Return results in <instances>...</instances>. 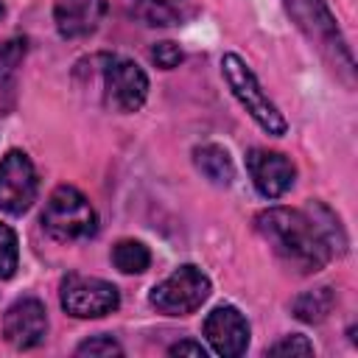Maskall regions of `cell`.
Instances as JSON below:
<instances>
[{
    "label": "cell",
    "mask_w": 358,
    "mask_h": 358,
    "mask_svg": "<svg viewBox=\"0 0 358 358\" xmlns=\"http://www.w3.org/2000/svg\"><path fill=\"white\" fill-rule=\"evenodd\" d=\"M255 227L271 252L299 274L322 271L347 246L338 218L319 201H310L305 210L268 207L257 213Z\"/></svg>",
    "instance_id": "1"
},
{
    "label": "cell",
    "mask_w": 358,
    "mask_h": 358,
    "mask_svg": "<svg viewBox=\"0 0 358 358\" xmlns=\"http://www.w3.org/2000/svg\"><path fill=\"white\" fill-rule=\"evenodd\" d=\"M221 76H224L229 92L235 95V101L249 112V117L266 134L282 137L288 131V120L282 117V112L277 109V103L263 92L257 76L252 73V67L238 53H224L221 56Z\"/></svg>",
    "instance_id": "2"
},
{
    "label": "cell",
    "mask_w": 358,
    "mask_h": 358,
    "mask_svg": "<svg viewBox=\"0 0 358 358\" xmlns=\"http://www.w3.org/2000/svg\"><path fill=\"white\" fill-rule=\"evenodd\" d=\"M42 229L53 241H84L98 232V215L87 196L73 185H59L42 210Z\"/></svg>",
    "instance_id": "3"
},
{
    "label": "cell",
    "mask_w": 358,
    "mask_h": 358,
    "mask_svg": "<svg viewBox=\"0 0 358 358\" xmlns=\"http://www.w3.org/2000/svg\"><path fill=\"white\" fill-rule=\"evenodd\" d=\"M288 17L294 20V25L310 39L316 42L324 53H330L336 59V67L341 64L347 73L355 70V62H352V50L327 6V0H282Z\"/></svg>",
    "instance_id": "4"
},
{
    "label": "cell",
    "mask_w": 358,
    "mask_h": 358,
    "mask_svg": "<svg viewBox=\"0 0 358 358\" xmlns=\"http://www.w3.org/2000/svg\"><path fill=\"white\" fill-rule=\"evenodd\" d=\"M210 291H213L210 277L199 266L185 263L151 288L148 305L162 316H190L207 302Z\"/></svg>",
    "instance_id": "5"
},
{
    "label": "cell",
    "mask_w": 358,
    "mask_h": 358,
    "mask_svg": "<svg viewBox=\"0 0 358 358\" xmlns=\"http://www.w3.org/2000/svg\"><path fill=\"white\" fill-rule=\"evenodd\" d=\"M101 62V92L103 103L120 115L140 112L148 98L145 70L126 56H98Z\"/></svg>",
    "instance_id": "6"
},
{
    "label": "cell",
    "mask_w": 358,
    "mask_h": 358,
    "mask_svg": "<svg viewBox=\"0 0 358 358\" xmlns=\"http://www.w3.org/2000/svg\"><path fill=\"white\" fill-rule=\"evenodd\" d=\"M59 302L76 319H98L117 310L120 291L109 280L70 271L59 282Z\"/></svg>",
    "instance_id": "7"
},
{
    "label": "cell",
    "mask_w": 358,
    "mask_h": 358,
    "mask_svg": "<svg viewBox=\"0 0 358 358\" xmlns=\"http://www.w3.org/2000/svg\"><path fill=\"white\" fill-rule=\"evenodd\" d=\"M39 193V179L31 157L11 148L0 159V210L8 215H22L31 210Z\"/></svg>",
    "instance_id": "8"
},
{
    "label": "cell",
    "mask_w": 358,
    "mask_h": 358,
    "mask_svg": "<svg viewBox=\"0 0 358 358\" xmlns=\"http://www.w3.org/2000/svg\"><path fill=\"white\" fill-rule=\"evenodd\" d=\"M204 338L221 358H238L249 347V322L235 305H218L204 319Z\"/></svg>",
    "instance_id": "9"
},
{
    "label": "cell",
    "mask_w": 358,
    "mask_h": 358,
    "mask_svg": "<svg viewBox=\"0 0 358 358\" xmlns=\"http://www.w3.org/2000/svg\"><path fill=\"white\" fill-rule=\"evenodd\" d=\"M246 171L252 176L255 190L263 199H280L291 190L294 179H296V168L294 162L280 154V151H268V148H249L246 151Z\"/></svg>",
    "instance_id": "10"
},
{
    "label": "cell",
    "mask_w": 358,
    "mask_h": 358,
    "mask_svg": "<svg viewBox=\"0 0 358 358\" xmlns=\"http://www.w3.org/2000/svg\"><path fill=\"white\" fill-rule=\"evenodd\" d=\"M48 336V310L36 296H22L3 316V338L14 350H31Z\"/></svg>",
    "instance_id": "11"
},
{
    "label": "cell",
    "mask_w": 358,
    "mask_h": 358,
    "mask_svg": "<svg viewBox=\"0 0 358 358\" xmlns=\"http://www.w3.org/2000/svg\"><path fill=\"white\" fill-rule=\"evenodd\" d=\"M106 0H56L53 22L62 39H84L95 34L106 17Z\"/></svg>",
    "instance_id": "12"
},
{
    "label": "cell",
    "mask_w": 358,
    "mask_h": 358,
    "mask_svg": "<svg viewBox=\"0 0 358 358\" xmlns=\"http://www.w3.org/2000/svg\"><path fill=\"white\" fill-rule=\"evenodd\" d=\"M193 165L199 168V173L204 179H210L213 185L218 187H227L232 185L235 179V165H232V157L224 145L218 143H204V145H196L193 148Z\"/></svg>",
    "instance_id": "13"
},
{
    "label": "cell",
    "mask_w": 358,
    "mask_h": 358,
    "mask_svg": "<svg viewBox=\"0 0 358 358\" xmlns=\"http://www.w3.org/2000/svg\"><path fill=\"white\" fill-rule=\"evenodd\" d=\"M336 305V294L330 285H319V288H310V291H302L294 302H291V313L305 322V324H319L330 316Z\"/></svg>",
    "instance_id": "14"
},
{
    "label": "cell",
    "mask_w": 358,
    "mask_h": 358,
    "mask_svg": "<svg viewBox=\"0 0 358 358\" xmlns=\"http://www.w3.org/2000/svg\"><path fill=\"white\" fill-rule=\"evenodd\" d=\"M112 263L117 271L123 274H143L151 266V252L143 241L134 238H123L112 246Z\"/></svg>",
    "instance_id": "15"
},
{
    "label": "cell",
    "mask_w": 358,
    "mask_h": 358,
    "mask_svg": "<svg viewBox=\"0 0 358 358\" xmlns=\"http://www.w3.org/2000/svg\"><path fill=\"white\" fill-rule=\"evenodd\" d=\"M134 6L148 25H176L182 20L185 0H134Z\"/></svg>",
    "instance_id": "16"
},
{
    "label": "cell",
    "mask_w": 358,
    "mask_h": 358,
    "mask_svg": "<svg viewBox=\"0 0 358 358\" xmlns=\"http://www.w3.org/2000/svg\"><path fill=\"white\" fill-rule=\"evenodd\" d=\"M17 263H20V241H17V232L8 224L0 221V280L14 277Z\"/></svg>",
    "instance_id": "17"
},
{
    "label": "cell",
    "mask_w": 358,
    "mask_h": 358,
    "mask_svg": "<svg viewBox=\"0 0 358 358\" xmlns=\"http://www.w3.org/2000/svg\"><path fill=\"white\" fill-rule=\"evenodd\" d=\"M25 59V39H8L0 45V87L8 84Z\"/></svg>",
    "instance_id": "18"
},
{
    "label": "cell",
    "mask_w": 358,
    "mask_h": 358,
    "mask_svg": "<svg viewBox=\"0 0 358 358\" xmlns=\"http://www.w3.org/2000/svg\"><path fill=\"white\" fill-rule=\"evenodd\" d=\"M182 59H185L182 48H179L176 42H171V39L157 42V45L151 48V62H154L159 70H173V67L182 64Z\"/></svg>",
    "instance_id": "19"
},
{
    "label": "cell",
    "mask_w": 358,
    "mask_h": 358,
    "mask_svg": "<svg viewBox=\"0 0 358 358\" xmlns=\"http://www.w3.org/2000/svg\"><path fill=\"white\" fill-rule=\"evenodd\" d=\"M76 355H123V347L112 338V336H92V338H87V341H81L78 347H76Z\"/></svg>",
    "instance_id": "20"
},
{
    "label": "cell",
    "mask_w": 358,
    "mask_h": 358,
    "mask_svg": "<svg viewBox=\"0 0 358 358\" xmlns=\"http://www.w3.org/2000/svg\"><path fill=\"white\" fill-rule=\"evenodd\" d=\"M313 352H316V350H313V344L308 341V336H299V333L282 336L277 344L268 347V355H313Z\"/></svg>",
    "instance_id": "21"
},
{
    "label": "cell",
    "mask_w": 358,
    "mask_h": 358,
    "mask_svg": "<svg viewBox=\"0 0 358 358\" xmlns=\"http://www.w3.org/2000/svg\"><path fill=\"white\" fill-rule=\"evenodd\" d=\"M171 355H193V358H204L207 355V347L201 341H193V338H185V341H176L168 347Z\"/></svg>",
    "instance_id": "22"
},
{
    "label": "cell",
    "mask_w": 358,
    "mask_h": 358,
    "mask_svg": "<svg viewBox=\"0 0 358 358\" xmlns=\"http://www.w3.org/2000/svg\"><path fill=\"white\" fill-rule=\"evenodd\" d=\"M3 14H6V6H3V0H0V20H3Z\"/></svg>",
    "instance_id": "23"
}]
</instances>
